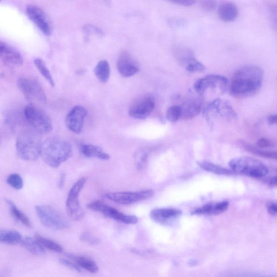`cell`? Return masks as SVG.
Wrapping results in <instances>:
<instances>
[{"label": "cell", "instance_id": "6da1fadb", "mask_svg": "<svg viewBox=\"0 0 277 277\" xmlns=\"http://www.w3.org/2000/svg\"><path fill=\"white\" fill-rule=\"evenodd\" d=\"M264 79V71L260 67L243 66L234 73L230 86L231 95L237 98L253 96L261 89Z\"/></svg>", "mask_w": 277, "mask_h": 277}, {"label": "cell", "instance_id": "7a4b0ae2", "mask_svg": "<svg viewBox=\"0 0 277 277\" xmlns=\"http://www.w3.org/2000/svg\"><path fill=\"white\" fill-rule=\"evenodd\" d=\"M73 153L69 142L60 138H50L42 145L41 156L45 163L53 168H57L68 160Z\"/></svg>", "mask_w": 277, "mask_h": 277}, {"label": "cell", "instance_id": "3957f363", "mask_svg": "<svg viewBox=\"0 0 277 277\" xmlns=\"http://www.w3.org/2000/svg\"><path fill=\"white\" fill-rule=\"evenodd\" d=\"M229 166L233 172L254 178H264L269 172L263 163L248 157L234 158L229 162Z\"/></svg>", "mask_w": 277, "mask_h": 277}, {"label": "cell", "instance_id": "277c9868", "mask_svg": "<svg viewBox=\"0 0 277 277\" xmlns=\"http://www.w3.org/2000/svg\"><path fill=\"white\" fill-rule=\"evenodd\" d=\"M42 145L41 139L35 134H21L16 141L17 155L24 161H36L41 156Z\"/></svg>", "mask_w": 277, "mask_h": 277}, {"label": "cell", "instance_id": "5b68a950", "mask_svg": "<svg viewBox=\"0 0 277 277\" xmlns=\"http://www.w3.org/2000/svg\"><path fill=\"white\" fill-rule=\"evenodd\" d=\"M24 117L30 127L39 134H47L53 130V124L49 117L33 104L24 107Z\"/></svg>", "mask_w": 277, "mask_h": 277}, {"label": "cell", "instance_id": "8992f818", "mask_svg": "<svg viewBox=\"0 0 277 277\" xmlns=\"http://www.w3.org/2000/svg\"><path fill=\"white\" fill-rule=\"evenodd\" d=\"M37 214L42 224L46 228L54 230L69 228L70 224L67 218L54 207L48 205H38Z\"/></svg>", "mask_w": 277, "mask_h": 277}, {"label": "cell", "instance_id": "52a82bcc", "mask_svg": "<svg viewBox=\"0 0 277 277\" xmlns=\"http://www.w3.org/2000/svg\"><path fill=\"white\" fill-rule=\"evenodd\" d=\"M205 119L209 123L216 119L231 121L237 119V115L232 105L228 101L217 99L209 103L204 111Z\"/></svg>", "mask_w": 277, "mask_h": 277}, {"label": "cell", "instance_id": "ba28073f", "mask_svg": "<svg viewBox=\"0 0 277 277\" xmlns=\"http://www.w3.org/2000/svg\"><path fill=\"white\" fill-rule=\"evenodd\" d=\"M86 181L85 178H82L75 182L70 190L66 201L67 215L71 219L75 221L82 220L85 216V212L80 204L79 196Z\"/></svg>", "mask_w": 277, "mask_h": 277}, {"label": "cell", "instance_id": "9c48e42d", "mask_svg": "<svg viewBox=\"0 0 277 277\" xmlns=\"http://www.w3.org/2000/svg\"><path fill=\"white\" fill-rule=\"evenodd\" d=\"M18 86L25 98L30 102L45 104L47 97L39 82L35 79L22 77L18 80Z\"/></svg>", "mask_w": 277, "mask_h": 277}, {"label": "cell", "instance_id": "30bf717a", "mask_svg": "<svg viewBox=\"0 0 277 277\" xmlns=\"http://www.w3.org/2000/svg\"><path fill=\"white\" fill-rule=\"evenodd\" d=\"M155 106L156 101L153 96H141L131 104L129 111V115L134 119H145L152 113Z\"/></svg>", "mask_w": 277, "mask_h": 277}, {"label": "cell", "instance_id": "8fae6325", "mask_svg": "<svg viewBox=\"0 0 277 277\" xmlns=\"http://www.w3.org/2000/svg\"><path fill=\"white\" fill-rule=\"evenodd\" d=\"M228 80L220 75H209L198 79L195 83L194 88L197 93L203 95L209 90H213L224 94L227 88Z\"/></svg>", "mask_w": 277, "mask_h": 277}, {"label": "cell", "instance_id": "7c38bea8", "mask_svg": "<svg viewBox=\"0 0 277 277\" xmlns=\"http://www.w3.org/2000/svg\"><path fill=\"white\" fill-rule=\"evenodd\" d=\"M87 207L91 210L100 212L108 218L123 223L134 224L138 221L136 216L125 215L99 200L88 204Z\"/></svg>", "mask_w": 277, "mask_h": 277}, {"label": "cell", "instance_id": "4fadbf2b", "mask_svg": "<svg viewBox=\"0 0 277 277\" xmlns=\"http://www.w3.org/2000/svg\"><path fill=\"white\" fill-rule=\"evenodd\" d=\"M152 190H145L137 192L108 193L105 197L113 202L120 205H130L152 197Z\"/></svg>", "mask_w": 277, "mask_h": 277}, {"label": "cell", "instance_id": "5bb4252c", "mask_svg": "<svg viewBox=\"0 0 277 277\" xmlns=\"http://www.w3.org/2000/svg\"><path fill=\"white\" fill-rule=\"evenodd\" d=\"M27 15L29 19L35 23L40 31L46 36L51 35V24L45 12L36 6H28L26 9Z\"/></svg>", "mask_w": 277, "mask_h": 277}, {"label": "cell", "instance_id": "9a60e30c", "mask_svg": "<svg viewBox=\"0 0 277 277\" xmlns=\"http://www.w3.org/2000/svg\"><path fill=\"white\" fill-rule=\"evenodd\" d=\"M87 115V111L85 107L81 106L73 107L66 117L67 127L72 132L80 134Z\"/></svg>", "mask_w": 277, "mask_h": 277}, {"label": "cell", "instance_id": "2e32d148", "mask_svg": "<svg viewBox=\"0 0 277 277\" xmlns=\"http://www.w3.org/2000/svg\"><path fill=\"white\" fill-rule=\"evenodd\" d=\"M117 68L121 76L125 78L133 76L139 71L138 64L127 52H123L120 55L117 62Z\"/></svg>", "mask_w": 277, "mask_h": 277}, {"label": "cell", "instance_id": "e0dca14e", "mask_svg": "<svg viewBox=\"0 0 277 277\" xmlns=\"http://www.w3.org/2000/svg\"><path fill=\"white\" fill-rule=\"evenodd\" d=\"M202 102L197 97H191L184 101L180 106L181 110V119L190 120L195 118L201 111Z\"/></svg>", "mask_w": 277, "mask_h": 277}, {"label": "cell", "instance_id": "ac0fdd59", "mask_svg": "<svg viewBox=\"0 0 277 277\" xmlns=\"http://www.w3.org/2000/svg\"><path fill=\"white\" fill-rule=\"evenodd\" d=\"M182 212L175 208H156L150 213L152 219L162 224H168L180 216Z\"/></svg>", "mask_w": 277, "mask_h": 277}, {"label": "cell", "instance_id": "d6986e66", "mask_svg": "<svg viewBox=\"0 0 277 277\" xmlns=\"http://www.w3.org/2000/svg\"><path fill=\"white\" fill-rule=\"evenodd\" d=\"M0 56L3 61L7 65L18 66L23 63L21 54L3 41L0 43Z\"/></svg>", "mask_w": 277, "mask_h": 277}, {"label": "cell", "instance_id": "ffe728a7", "mask_svg": "<svg viewBox=\"0 0 277 277\" xmlns=\"http://www.w3.org/2000/svg\"><path fill=\"white\" fill-rule=\"evenodd\" d=\"M229 206L227 201L215 203H209L198 208L192 212L193 214L217 215L225 212Z\"/></svg>", "mask_w": 277, "mask_h": 277}, {"label": "cell", "instance_id": "44dd1931", "mask_svg": "<svg viewBox=\"0 0 277 277\" xmlns=\"http://www.w3.org/2000/svg\"><path fill=\"white\" fill-rule=\"evenodd\" d=\"M239 11L237 6L232 3H225L220 6L218 10L220 19L226 22H232L237 19Z\"/></svg>", "mask_w": 277, "mask_h": 277}, {"label": "cell", "instance_id": "7402d4cb", "mask_svg": "<svg viewBox=\"0 0 277 277\" xmlns=\"http://www.w3.org/2000/svg\"><path fill=\"white\" fill-rule=\"evenodd\" d=\"M67 256L72 259L82 269L87 270L91 273H96L99 271V267L97 264L93 260L88 257L71 254H67Z\"/></svg>", "mask_w": 277, "mask_h": 277}, {"label": "cell", "instance_id": "603a6c76", "mask_svg": "<svg viewBox=\"0 0 277 277\" xmlns=\"http://www.w3.org/2000/svg\"><path fill=\"white\" fill-rule=\"evenodd\" d=\"M80 151L82 155L87 158H95L103 161H108L111 158L102 148L94 145H83Z\"/></svg>", "mask_w": 277, "mask_h": 277}, {"label": "cell", "instance_id": "cb8c5ba5", "mask_svg": "<svg viewBox=\"0 0 277 277\" xmlns=\"http://www.w3.org/2000/svg\"><path fill=\"white\" fill-rule=\"evenodd\" d=\"M22 246L34 255H43L45 253V248L35 237H25L21 242Z\"/></svg>", "mask_w": 277, "mask_h": 277}, {"label": "cell", "instance_id": "d4e9b609", "mask_svg": "<svg viewBox=\"0 0 277 277\" xmlns=\"http://www.w3.org/2000/svg\"><path fill=\"white\" fill-rule=\"evenodd\" d=\"M241 145L250 153L259 157L277 161V150L259 148L243 141L241 142Z\"/></svg>", "mask_w": 277, "mask_h": 277}, {"label": "cell", "instance_id": "484cf974", "mask_svg": "<svg viewBox=\"0 0 277 277\" xmlns=\"http://www.w3.org/2000/svg\"><path fill=\"white\" fill-rule=\"evenodd\" d=\"M22 238L20 233L14 230L2 229L0 232V241L8 245H16L21 243Z\"/></svg>", "mask_w": 277, "mask_h": 277}, {"label": "cell", "instance_id": "4316f807", "mask_svg": "<svg viewBox=\"0 0 277 277\" xmlns=\"http://www.w3.org/2000/svg\"><path fill=\"white\" fill-rule=\"evenodd\" d=\"M110 73V64L106 60L100 61L95 67V75L99 81L102 83H105L109 80Z\"/></svg>", "mask_w": 277, "mask_h": 277}, {"label": "cell", "instance_id": "83f0119b", "mask_svg": "<svg viewBox=\"0 0 277 277\" xmlns=\"http://www.w3.org/2000/svg\"><path fill=\"white\" fill-rule=\"evenodd\" d=\"M6 202L10 206L11 213L15 219L27 227H31V223L29 218L16 207L13 201L9 199L6 200Z\"/></svg>", "mask_w": 277, "mask_h": 277}, {"label": "cell", "instance_id": "f1b7e54d", "mask_svg": "<svg viewBox=\"0 0 277 277\" xmlns=\"http://www.w3.org/2000/svg\"><path fill=\"white\" fill-rule=\"evenodd\" d=\"M199 165L205 171L221 175H231L233 173L232 170L211 163L203 162L199 163Z\"/></svg>", "mask_w": 277, "mask_h": 277}, {"label": "cell", "instance_id": "f546056e", "mask_svg": "<svg viewBox=\"0 0 277 277\" xmlns=\"http://www.w3.org/2000/svg\"><path fill=\"white\" fill-rule=\"evenodd\" d=\"M35 237L45 248L57 253H61L63 251V247L56 242L41 236L40 234H36Z\"/></svg>", "mask_w": 277, "mask_h": 277}, {"label": "cell", "instance_id": "4dcf8cb0", "mask_svg": "<svg viewBox=\"0 0 277 277\" xmlns=\"http://www.w3.org/2000/svg\"><path fill=\"white\" fill-rule=\"evenodd\" d=\"M35 64L41 74L43 75V77H44L47 81H48L50 86L54 87L55 82L52 77V75L48 69L44 61L41 60V58H37L35 60Z\"/></svg>", "mask_w": 277, "mask_h": 277}, {"label": "cell", "instance_id": "1f68e13d", "mask_svg": "<svg viewBox=\"0 0 277 277\" xmlns=\"http://www.w3.org/2000/svg\"><path fill=\"white\" fill-rule=\"evenodd\" d=\"M181 110L180 106L173 105L168 109L166 112V118L170 122H176L181 119Z\"/></svg>", "mask_w": 277, "mask_h": 277}, {"label": "cell", "instance_id": "d6a6232c", "mask_svg": "<svg viewBox=\"0 0 277 277\" xmlns=\"http://www.w3.org/2000/svg\"><path fill=\"white\" fill-rule=\"evenodd\" d=\"M7 182L12 188L20 190L23 187V181L21 176L17 173H13L8 176Z\"/></svg>", "mask_w": 277, "mask_h": 277}, {"label": "cell", "instance_id": "836d02e7", "mask_svg": "<svg viewBox=\"0 0 277 277\" xmlns=\"http://www.w3.org/2000/svg\"><path fill=\"white\" fill-rule=\"evenodd\" d=\"M80 239L81 241L91 245H98L100 242V239L99 238L94 236L89 232L82 233Z\"/></svg>", "mask_w": 277, "mask_h": 277}, {"label": "cell", "instance_id": "e575fe53", "mask_svg": "<svg viewBox=\"0 0 277 277\" xmlns=\"http://www.w3.org/2000/svg\"><path fill=\"white\" fill-rule=\"evenodd\" d=\"M147 157L148 152L145 149H141L137 153L136 159L138 167L139 169H142L145 166Z\"/></svg>", "mask_w": 277, "mask_h": 277}, {"label": "cell", "instance_id": "d590c367", "mask_svg": "<svg viewBox=\"0 0 277 277\" xmlns=\"http://www.w3.org/2000/svg\"><path fill=\"white\" fill-rule=\"evenodd\" d=\"M83 31L87 36L94 35L100 37L104 35L102 29L90 24H87L86 26H83Z\"/></svg>", "mask_w": 277, "mask_h": 277}, {"label": "cell", "instance_id": "8d00e7d4", "mask_svg": "<svg viewBox=\"0 0 277 277\" xmlns=\"http://www.w3.org/2000/svg\"><path fill=\"white\" fill-rule=\"evenodd\" d=\"M60 262L62 265L71 268L73 270L78 272H82V268L73 261H69V259L62 258L60 259Z\"/></svg>", "mask_w": 277, "mask_h": 277}, {"label": "cell", "instance_id": "74e56055", "mask_svg": "<svg viewBox=\"0 0 277 277\" xmlns=\"http://www.w3.org/2000/svg\"><path fill=\"white\" fill-rule=\"evenodd\" d=\"M200 5L204 10L210 12L215 9L217 3L215 0H201Z\"/></svg>", "mask_w": 277, "mask_h": 277}, {"label": "cell", "instance_id": "f35d334b", "mask_svg": "<svg viewBox=\"0 0 277 277\" xmlns=\"http://www.w3.org/2000/svg\"><path fill=\"white\" fill-rule=\"evenodd\" d=\"M272 146H273V142L266 138H262L256 142V147L259 148L265 149Z\"/></svg>", "mask_w": 277, "mask_h": 277}, {"label": "cell", "instance_id": "ab89813d", "mask_svg": "<svg viewBox=\"0 0 277 277\" xmlns=\"http://www.w3.org/2000/svg\"><path fill=\"white\" fill-rule=\"evenodd\" d=\"M167 1L184 7L192 6L196 3V0H167Z\"/></svg>", "mask_w": 277, "mask_h": 277}, {"label": "cell", "instance_id": "60d3db41", "mask_svg": "<svg viewBox=\"0 0 277 277\" xmlns=\"http://www.w3.org/2000/svg\"><path fill=\"white\" fill-rule=\"evenodd\" d=\"M270 22L272 28L277 32V6L275 7L271 12Z\"/></svg>", "mask_w": 277, "mask_h": 277}, {"label": "cell", "instance_id": "b9f144b4", "mask_svg": "<svg viewBox=\"0 0 277 277\" xmlns=\"http://www.w3.org/2000/svg\"><path fill=\"white\" fill-rule=\"evenodd\" d=\"M267 210L270 214L275 216L277 215V203H270L267 205Z\"/></svg>", "mask_w": 277, "mask_h": 277}, {"label": "cell", "instance_id": "7bdbcfd3", "mask_svg": "<svg viewBox=\"0 0 277 277\" xmlns=\"http://www.w3.org/2000/svg\"><path fill=\"white\" fill-rule=\"evenodd\" d=\"M170 23L172 27L176 28L183 27L186 25V22L180 19H173L170 21Z\"/></svg>", "mask_w": 277, "mask_h": 277}, {"label": "cell", "instance_id": "ee69618b", "mask_svg": "<svg viewBox=\"0 0 277 277\" xmlns=\"http://www.w3.org/2000/svg\"><path fill=\"white\" fill-rule=\"evenodd\" d=\"M267 121L270 125H277V114L268 116Z\"/></svg>", "mask_w": 277, "mask_h": 277}, {"label": "cell", "instance_id": "f6af8a7d", "mask_svg": "<svg viewBox=\"0 0 277 277\" xmlns=\"http://www.w3.org/2000/svg\"><path fill=\"white\" fill-rule=\"evenodd\" d=\"M268 182L270 184H273V186H277V174L274 175V177H271Z\"/></svg>", "mask_w": 277, "mask_h": 277}, {"label": "cell", "instance_id": "bcb514c9", "mask_svg": "<svg viewBox=\"0 0 277 277\" xmlns=\"http://www.w3.org/2000/svg\"><path fill=\"white\" fill-rule=\"evenodd\" d=\"M65 175L64 174H63L61 175L59 182H58V187H59L60 188H62L64 187V183H65Z\"/></svg>", "mask_w": 277, "mask_h": 277}, {"label": "cell", "instance_id": "7dc6e473", "mask_svg": "<svg viewBox=\"0 0 277 277\" xmlns=\"http://www.w3.org/2000/svg\"><path fill=\"white\" fill-rule=\"evenodd\" d=\"M197 261L196 260H191L189 264L192 265H194L197 264Z\"/></svg>", "mask_w": 277, "mask_h": 277}]
</instances>
